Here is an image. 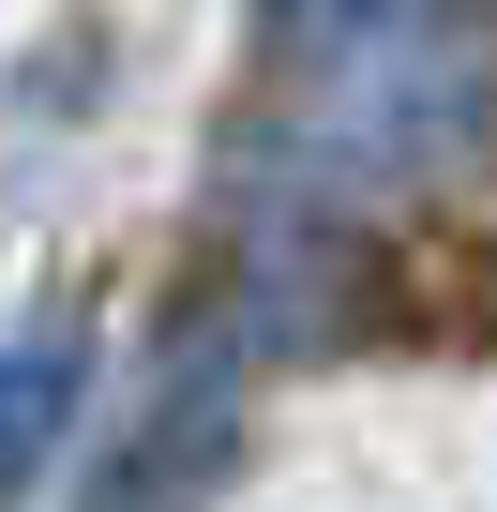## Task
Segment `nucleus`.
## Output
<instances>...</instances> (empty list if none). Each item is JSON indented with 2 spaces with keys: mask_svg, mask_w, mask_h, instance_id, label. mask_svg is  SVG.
Wrapping results in <instances>:
<instances>
[{
  "mask_svg": "<svg viewBox=\"0 0 497 512\" xmlns=\"http://www.w3.org/2000/svg\"><path fill=\"white\" fill-rule=\"evenodd\" d=\"M226 407H241L226 347H166V377H151V407H136V437H121V467H106L91 512H196L211 452H226Z\"/></svg>",
  "mask_w": 497,
  "mask_h": 512,
  "instance_id": "obj_1",
  "label": "nucleus"
},
{
  "mask_svg": "<svg viewBox=\"0 0 497 512\" xmlns=\"http://www.w3.org/2000/svg\"><path fill=\"white\" fill-rule=\"evenodd\" d=\"M76 392H91V332L76 317H31L16 347H0V497L46 482V452L76 437Z\"/></svg>",
  "mask_w": 497,
  "mask_h": 512,
  "instance_id": "obj_2",
  "label": "nucleus"
},
{
  "mask_svg": "<svg viewBox=\"0 0 497 512\" xmlns=\"http://www.w3.org/2000/svg\"><path fill=\"white\" fill-rule=\"evenodd\" d=\"M452 0H257V46L272 61H362V46H407V31H437Z\"/></svg>",
  "mask_w": 497,
  "mask_h": 512,
  "instance_id": "obj_3",
  "label": "nucleus"
}]
</instances>
